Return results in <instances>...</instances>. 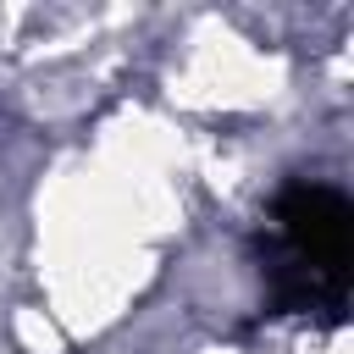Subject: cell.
Listing matches in <instances>:
<instances>
[{"mask_svg":"<svg viewBox=\"0 0 354 354\" xmlns=\"http://www.w3.org/2000/svg\"><path fill=\"white\" fill-rule=\"evenodd\" d=\"M266 304L277 315L343 321L348 260H354V210L343 188L321 177H288L271 199V227L254 243Z\"/></svg>","mask_w":354,"mask_h":354,"instance_id":"6da1fadb","label":"cell"}]
</instances>
